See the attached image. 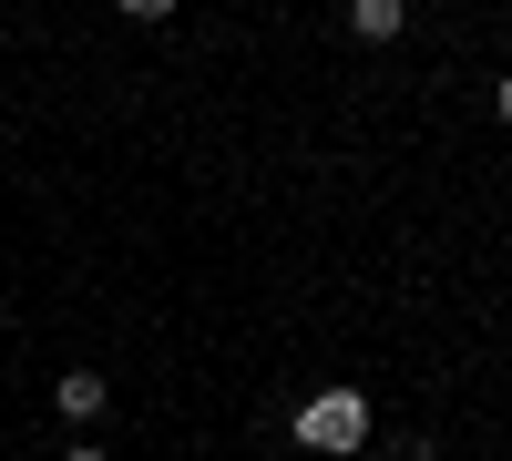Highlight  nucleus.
<instances>
[{
    "label": "nucleus",
    "instance_id": "1",
    "mask_svg": "<svg viewBox=\"0 0 512 461\" xmlns=\"http://www.w3.org/2000/svg\"><path fill=\"white\" fill-rule=\"evenodd\" d=\"M287 431L308 441V451H369V400L359 390H308L287 410Z\"/></svg>",
    "mask_w": 512,
    "mask_h": 461
},
{
    "label": "nucleus",
    "instance_id": "2",
    "mask_svg": "<svg viewBox=\"0 0 512 461\" xmlns=\"http://www.w3.org/2000/svg\"><path fill=\"white\" fill-rule=\"evenodd\" d=\"M52 410H62V421H103V380H93V369H62Z\"/></svg>",
    "mask_w": 512,
    "mask_h": 461
},
{
    "label": "nucleus",
    "instance_id": "3",
    "mask_svg": "<svg viewBox=\"0 0 512 461\" xmlns=\"http://www.w3.org/2000/svg\"><path fill=\"white\" fill-rule=\"evenodd\" d=\"M349 31H359V41H400L410 11H400V0H349Z\"/></svg>",
    "mask_w": 512,
    "mask_h": 461
},
{
    "label": "nucleus",
    "instance_id": "4",
    "mask_svg": "<svg viewBox=\"0 0 512 461\" xmlns=\"http://www.w3.org/2000/svg\"><path fill=\"white\" fill-rule=\"evenodd\" d=\"M492 113H502V123H512V72H502V82H492Z\"/></svg>",
    "mask_w": 512,
    "mask_h": 461
},
{
    "label": "nucleus",
    "instance_id": "5",
    "mask_svg": "<svg viewBox=\"0 0 512 461\" xmlns=\"http://www.w3.org/2000/svg\"><path fill=\"white\" fill-rule=\"evenodd\" d=\"M62 461H103V451H62Z\"/></svg>",
    "mask_w": 512,
    "mask_h": 461
}]
</instances>
